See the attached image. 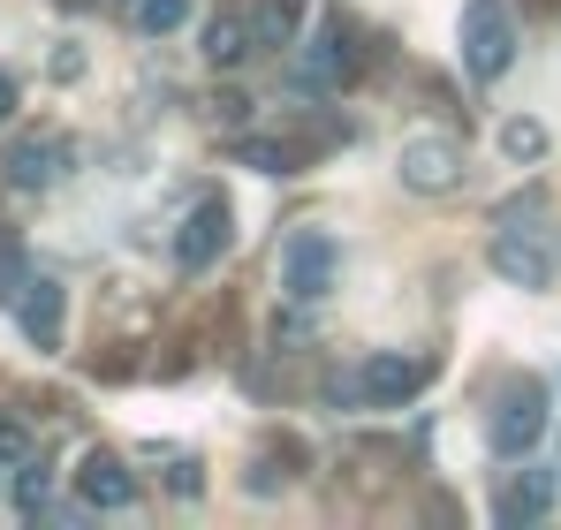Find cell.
Listing matches in <instances>:
<instances>
[{
  "instance_id": "9a60e30c",
  "label": "cell",
  "mask_w": 561,
  "mask_h": 530,
  "mask_svg": "<svg viewBox=\"0 0 561 530\" xmlns=\"http://www.w3.org/2000/svg\"><path fill=\"white\" fill-rule=\"evenodd\" d=\"M236 152H243V168H259V175H296V168H304V145H296V137H266V129H251Z\"/></svg>"
},
{
  "instance_id": "ba28073f",
  "label": "cell",
  "mask_w": 561,
  "mask_h": 530,
  "mask_svg": "<svg viewBox=\"0 0 561 530\" xmlns=\"http://www.w3.org/2000/svg\"><path fill=\"white\" fill-rule=\"evenodd\" d=\"M61 168H69V145H61V137H38V129H31V137H15V145L0 152V182H8V189H23V197L54 189Z\"/></svg>"
},
{
  "instance_id": "5bb4252c",
  "label": "cell",
  "mask_w": 561,
  "mask_h": 530,
  "mask_svg": "<svg viewBox=\"0 0 561 530\" xmlns=\"http://www.w3.org/2000/svg\"><path fill=\"white\" fill-rule=\"evenodd\" d=\"M259 46H251V15H213L205 23V61L213 69H236V61H251Z\"/></svg>"
},
{
  "instance_id": "2e32d148",
  "label": "cell",
  "mask_w": 561,
  "mask_h": 530,
  "mask_svg": "<svg viewBox=\"0 0 561 530\" xmlns=\"http://www.w3.org/2000/svg\"><path fill=\"white\" fill-rule=\"evenodd\" d=\"M46 493H54V462H46V454H23V462H15V485H8L15 516H46Z\"/></svg>"
},
{
  "instance_id": "ac0fdd59",
  "label": "cell",
  "mask_w": 561,
  "mask_h": 530,
  "mask_svg": "<svg viewBox=\"0 0 561 530\" xmlns=\"http://www.w3.org/2000/svg\"><path fill=\"white\" fill-rule=\"evenodd\" d=\"M190 23V0H137V31L145 38H168V31H183Z\"/></svg>"
},
{
  "instance_id": "ffe728a7",
  "label": "cell",
  "mask_w": 561,
  "mask_h": 530,
  "mask_svg": "<svg viewBox=\"0 0 561 530\" xmlns=\"http://www.w3.org/2000/svg\"><path fill=\"white\" fill-rule=\"evenodd\" d=\"M168 493H175V500H197V493H205V470H197V462H175V470H168Z\"/></svg>"
},
{
  "instance_id": "e0dca14e",
  "label": "cell",
  "mask_w": 561,
  "mask_h": 530,
  "mask_svg": "<svg viewBox=\"0 0 561 530\" xmlns=\"http://www.w3.org/2000/svg\"><path fill=\"white\" fill-rule=\"evenodd\" d=\"M493 145H501V160H516V168H539V160H547V129H539L531 114H508Z\"/></svg>"
},
{
  "instance_id": "7402d4cb",
  "label": "cell",
  "mask_w": 561,
  "mask_h": 530,
  "mask_svg": "<svg viewBox=\"0 0 561 530\" xmlns=\"http://www.w3.org/2000/svg\"><path fill=\"white\" fill-rule=\"evenodd\" d=\"M15 114V77H0V122Z\"/></svg>"
},
{
  "instance_id": "d6986e66",
  "label": "cell",
  "mask_w": 561,
  "mask_h": 530,
  "mask_svg": "<svg viewBox=\"0 0 561 530\" xmlns=\"http://www.w3.org/2000/svg\"><path fill=\"white\" fill-rule=\"evenodd\" d=\"M23 454H31V425L15 410H0V462H23Z\"/></svg>"
},
{
  "instance_id": "44dd1931",
  "label": "cell",
  "mask_w": 561,
  "mask_h": 530,
  "mask_svg": "<svg viewBox=\"0 0 561 530\" xmlns=\"http://www.w3.org/2000/svg\"><path fill=\"white\" fill-rule=\"evenodd\" d=\"M54 77H61V84H69V77H84V54H77V46H61V54H54Z\"/></svg>"
},
{
  "instance_id": "8fae6325",
  "label": "cell",
  "mask_w": 561,
  "mask_h": 530,
  "mask_svg": "<svg viewBox=\"0 0 561 530\" xmlns=\"http://www.w3.org/2000/svg\"><path fill=\"white\" fill-rule=\"evenodd\" d=\"M485 258H493L501 280H516V288H547L554 280V258L531 243V228H493V251Z\"/></svg>"
},
{
  "instance_id": "30bf717a",
  "label": "cell",
  "mask_w": 561,
  "mask_h": 530,
  "mask_svg": "<svg viewBox=\"0 0 561 530\" xmlns=\"http://www.w3.org/2000/svg\"><path fill=\"white\" fill-rule=\"evenodd\" d=\"M61 303H69V288H61L54 273H31V280L15 288V326H23L38 349H61Z\"/></svg>"
},
{
  "instance_id": "9c48e42d",
  "label": "cell",
  "mask_w": 561,
  "mask_h": 530,
  "mask_svg": "<svg viewBox=\"0 0 561 530\" xmlns=\"http://www.w3.org/2000/svg\"><path fill=\"white\" fill-rule=\"evenodd\" d=\"M77 500H84L92 516H114V508H129V500H137V477H129V462H122V454H106V447H92V454L77 462Z\"/></svg>"
},
{
  "instance_id": "8992f818",
  "label": "cell",
  "mask_w": 561,
  "mask_h": 530,
  "mask_svg": "<svg viewBox=\"0 0 561 530\" xmlns=\"http://www.w3.org/2000/svg\"><path fill=\"white\" fill-rule=\"evenodd\" d=\"M456 182H463V145H456V137H410V145H402V189L448 197Z\"/></svg>"
},
{
  "instance_id": "52a82bcc",
  "label": "cell",
  "mask_w": 561,
  "mask_h": 530,
  "mask_svg": "<svg viewBox=\"0 0 561 530\" xmlns=\"http://www.w3.org/2000/svg\"><path fill=\"white\" fill-rule=\"evenodd\" d=\"M547 433V394L524 379V387H508V402H501V417H493V454L501 462H524L531 447Z\"/></svg>"
},
{
  "instance_id": "603a6c76",
  "label": "cell",
  "mask_w": 561,
  "mask_h": 530,
  "mask_svg": "<svg viewBox=\"0 0 561 530\" xmlns=\"http://www.w3.org/2000/svg\"><path fill=\"white\" fill-rule=\"evenodd\" d=\"M531 8H539V15H547V8H561V0H531Z\"/></svg>"
},
{
  "instance_id": "7a4b0ae2",
  "label": "cell",
  "mask_w": 561,
  "mask_h": 530,
  "mask_svg": "<svg viewBox=\"0 0 561 530\" xmlns=\"http://www.w3.org/2000/svg\"><path fill=\"white\" fill-rule=\"evenodd\" d=\"M463 69H470V84H501L516 69V15H508V0H470L463 8Z\"/></svg>"
},
{
  "instance_id": "6da1fadb",
  "label": "cell",
  "mask_w": 561,
  "mask_h": 530,
  "mask_svg": "<svg viewBox=\"0 0 561 530\" xmlns=\"http://www.w3.org/2000/svg\"><path fill=\"white\" fill-rule=\"evenodd\" d=\"M334 288H342V243L327 228H296L280 243V296L304 303V311H319Z\"/></svg>"
},
{
  "instance_id": "4fadbf2b",
  "label": "cell",
  "mask_w": 561,
  "mask_h": 530,
  "mask_svg": "<svg viewBox=\"0 0 561 530\" xmlns=\"http://www.w3.org/2000/svg\"><path fill=\"white\" fill-rule=\"evenodd\" d=\"M296 31H304V0H251V46L259 54L296 46Z\"/></svg>"
},
{
  "instance_id": "277c9868",
  "label": "cell",
  "mask_w": 561,
  "mask_h": 530,
  "mask_svg": "<svg viewBox=\"0 0 561 530\" xmlns=\"http://www.w3.org/2000/svg\"><path fill=\"white\" fill-rule=\"evenodd\" d=\"M228 243H236V212H228L220 189H205L183 212V228H175V265L183 273H213V265L228 258Z\"/></svg>"
},
{
  "instance_id": "7c38bea8",
  "label": "cell",
  "mask_w": 561,
  "mask_h": 530,
  "mask_svg": "<svg viewBox=\"0 0 561 530\" xmlns=\"http://www.w3.org/2000/svg\"><path fill=\"white\" fill-rule=\"evenodd\" d=\"M554 500H561V470H524V477H516L493 508H501V523H539Z\"/></svg>"
},
{
  "instance_id": "3957f363",
  "label": "cell",
  "mask_w": 561,
  "mask_h": 530,
  "mask_svg": "<svg viewBox=\"0 0 561 530\" xmlns=\"http://www.w3.org/2000/svg\"><path fill=\"white\" fill-rule=\"evenodd\" d=\"M357 69H365V54H357V15H350V8H327L319 38L304 46L296 91H342L350 77H357Z\"/></svg>"
},
{
  "instance_id": "5b68a950",
  "label": "cell",
  "mask_w": 561,
  "mask_h": 530,
  "mask_svg": "<svg viewBox=\"0 0 561 530\" xmlns=\"http://www.w3.org/2000/svg\"><path fill=\"white\" fill-rule=\"evenodd\" d=\"M357 387H365V410H410L425 394V364L402 349H373L357 364Z\"/></svg>"
}]
</instances>
